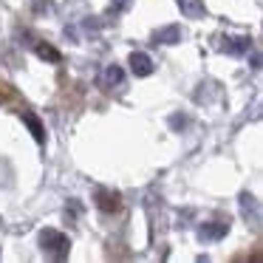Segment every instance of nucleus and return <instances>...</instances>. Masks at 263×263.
Wrapping results in <instances>:
<instances>
[{"instance_id":"1","label":"nucleus","mask_w":263,"mask_h":263,"mask_svg":"<svg viewBox=\"0 0 263 263\" xmlns=\"http://www.w3.org/2000/svg\"><path fill=\"white\" fill-rule=\"evenodd\" d=\"M40 246L48 257H54V260H65L68 252H71V240L65 238L60 229H46V232L40 235Z\"/></svg>"},{"instance_id":"6","label":"nucleus","mask_w":263,"mask_h":263,"mask_svg":"<svg viewBox=\"0 0 263 263\" xmlns=\"http://www.w3.org/2000/svg\"><path fill=\"white\" fill-rule=\"evenodd\" d=\"M156 43H167V46H173V43H178L181 40V29H178L176 23L173 26H167V29H161V31H156Z\"/></svg>"},{"instance_id":"11","label":"nucleus","mask_w":263,"mask_h":263,"mask_svg":"<svg viewBox=\"0 0 263 263\" xmlns=\"http://www.w3.org/2000/svg\"><path fill=\"white\" fill-rule=\"evenodd\" d=\"M105 82H108V85H122V82H125V71H122L119 65H108V68H105Z\"/></svg>"},{"instance_id":"5","label":"nucleus","mask_w":263,"mask_h":263,"mask_svg":"<svg viewBox=\"0 0 263 263\" xmlns=\"http://www.w3.org/2000/svg\"><path fill=\"white\" fill-rule=\"evenodd\" d=\"M23 122H26V127L31 130V136H34V142H46V130H43V125H40V119H37L34 114H29V110H23Z\"/></svg>"},{"instance_id":"9","label":"nucleus","mask_w":263,"mask_h":263,"mask_svg":"<svg viewBox=\"0 0 263 263\" xmlns=\"http://www.w3.org/2000/svg\"><path fill=\"white\" fill-rule=\"evenodd\" d=\"M249 46H252L249 37H229V40L223 43V51H229V54H243Z\"/></svg>"},{"instance_id":"2","label":"nucleus","mask_w":263,"mask_h":263,"mask_svg":"<svg viewBox=\"0 0 263 263\" xmlns=\"http://www.w3.org/2000/svg\"><path fill=\"white\" fill-rule=\"evenodd\" d=\"M93 204L102 212H119L122 210V198L116 193H110V190H97L93 193Z\"/></svg>"},{"instance_id":"4","label":"nucleus","mask_w":263,"mask_h":263,"mask_svg":"<svg viewBox=\"0 0 263 263\" xmlns=\"http://www.w3.org/2000/svg\"><path fill=\"white\" fill-rule=\"evenodd\" d=\"M227 232H229V223H204L198 229V238L201 240H221Z\"/></svg>"},{"instance_id":"12","label":"nucleus","mask_w":263,"mask_h":263,"mask_svg":"<svg viewBox=\"0 0 263 263\" xmlns=\"http://www.w3.org/2000/svg\"><path fill=\"white\" fill-rule=\"evenodd\" d=\"M119 3H125V0H119Z\"/></svg>"},{"instance_id":"10","label":"nucleus","mask_w":263,"mask_h":263,"mask_svg":"<svg viewBox=\"0 0 263 263\" xmlns=\"http://www.w3.org/2000/svg\"><path fill=\"white\" fill-rule=\"evenodd\" d=\"M34 51H37V57H40V60H46V63H60V60H63V57H60V51H57V48H54V46H48V43H37V48H34Z\"/></svg>"},{"instance_id":"7","label":"nucleus","mask_w":263,"mask_h":263,"mask_svg":"<svg viewBox=\"0 0 263 263\" xmlns=\"http://www.w3.org/2000/svg\"><path fill=\"white\" fill-rule=\"evenodd\" d=\"M181 12L187 17H204L206 9H204V0H181Z\"/></svg>"},{"instance_id":"8","label":"nucleus","mask_w":263,"mask_h":263,"mask_svg":"<svg viewBox=\"0 0 263 263\" xmlns=\"http://www.w3.org/2000/svg\"><path fill=\"white\" fill-rule=\"evenodd\" d=\"M240 210H243V218H249L252 215V223H257L260 221V215H257V201L252 198V195H240Z\"/></svg>"},{"instance_id":"3","label":"nucleus","mask_w":263,"mask_h":263,"mask_svg":"<svg viewBox=\"0 0 263 263\" xmlns=\"http://www.w3.org/2000/svg\"><path fill=\"white\" fill-rule=\"evenodd\" d=\"M127 63H130V71L136 77H150L153 74V60H150V54H144V51H133L130 57H127Z\"/></svg>"}]
</instances>
